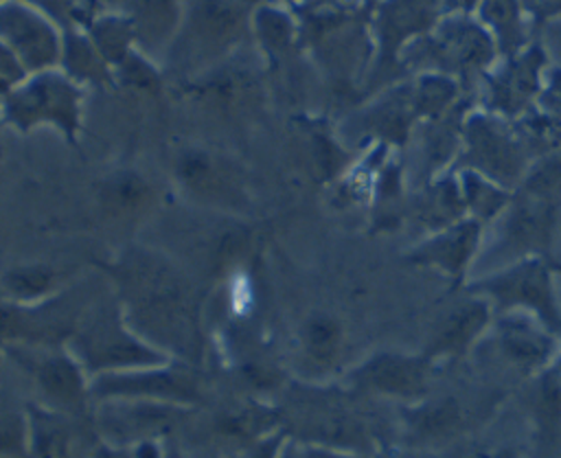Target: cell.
<instances>
[{
  "label": "cell",
  "mask_w": 561,
  "mask_h": 458,
  "mask_svg": "<svg viewBox=\"0 0 561 458\" xmlns=\"http://www.w3.org/2000/svg\"><path fill=\"white\" fill-rule=\"evenodd\" d=\"M118 305L127 324L171 359L202 366L199 298L188 278L164 256L131 250L114 267Z\"/></svg>",
  "instance_id": "obj_1"
},
{
  "label": "cell",
  "mask_w": 561,
  "mask_h": 458,
  "mask_svg": "<svg viewBox=\"0 0 561 458\" xmlns=\"http://www.w3.org/2000/svg\"><path fill=\"white\" fill-rule=\"evenodd\" d=\"M353 392L322 386L289 383L278 392L280 432L285 438L370 458L377 449L375 427Z\"/></svg>",
  "instance_id": "obj_2"
},
{
  "label": "cell",
  "mask_w": 561,
  "mask_h": 458,
  "mask_svg": "<svg viewBox=\"0 0 561 458\" xmlns=\"http://www.w3.org/2000/svg\"><path fill=\"white\" fill-rule=\"evenodd\" d=\"M66 346L79 359L90 379L171 359L127 324L118 300H114V307L105 305L81 313Z\"/></svg>",
  "instance_id": "obj_3"
},
{
  "label": "cell",
  "mask_w": 561,
  "mask_h": 458,
  "mask_svg": "<svg viewBox=\"0 0 561 458\" xmlns=\"http://www.w3.org/2000/svg\"><path fill=\"white\" fill-rule=\"evenodd\" d=\"M7 359L24 375L31 401L79 416H90L94 399L90 375L66 344H20L2 348Z\"/></svg>",
  "instance_id": "obj_4"
},
{
  "label": "cell",
  "mask_w": 561,
  "mask_h": 458,
  "mask_svg": "<svg viewBox=\"0 0 561 458\" xmlns=\"http://www.w3.org/2000/svg\"><path fill=\"white\" fill-rule=\"evenodd\" d=\"M90 390L94 403L103 399H147L186 408L206 403L202 366L180 359L92 377Z\"/></svg>",
  "instance_id": "obj_5"
},
{
  "label": "cell",
  "mask_w": 561,
  "mask_h": 458,
  "mask_svg": "<svg viewBox=\"0 0 561 458\" xmlns=\"http://www.w3.org/2000/svg\"><path fill=\"white\" fill-rule=\"evenodd\" d=\"M193 410L147 399H103L94 403L92 419L103 443L131 445L178 438Z\"/></svg>",
  "instance_id": "obj_6"
},
{
  "label": "cell",
  "mask_w": 561,
  "mask_h": 458,
  "mask_svg": "<svg viewBox=\"0 0 561 458\" xmlns=\"http://www.w3.org/2000/svg\"><path fill=\"white\" fill-rule=\"evenodd\" d=\"M175 180L191 199L204 206L230 213L248 206L241 169L217 151L184 149L175 160Z\"/></svg>",
  "instance_id": "obj_7"
},
{
  "label": "cell",
  "mask_w": 561,
  "mask_h": 458,
  "mask_svg": "<svg viewBox=\"0 0 561 458\" xmlns=\"http://www.w3.org/2000/svg\"><path fill=\"white\" fill-rule=\"evenodd\" d=\"M101 436L94 419L26 399V458H92Z\"/></svg>",
  "instance_id": "obj_8"
},
{
  "label": "cell",
  "mask_w": 561,
  "mask_h": 458,
  "mask_svg": "<svg viewBox=\"0 0 561 458\" xmlns=\"http://www.w3.org/2000/svg\"><path fill=\"white\" fill-rule=\"evenodd\" d=\"M7 116L22 129L46 121L72 136L79 116V92L61 77L39 75L7 96Z\"/></svg>",
  "instance_id": "obj_9"
},
{
  "label": "cell",
  "mask_w": 561,
  "mask_h": 458,
  "mask_svg": "<svg viewBox=\"0 0 561 458\" xmlns=\"http://www.w3.org/2000/svg\"><path fill=\"white\" fill-rule=\"evenodd\" d=\"M425 364L421 359L401 355H375L351 375L353 390L386 394L397 399H412L425 392Z\"/></svg>",
  "instance_id": "obj_10"
},
{
  "label": "cell",
  "mask_w": 561,
  "mask_h": 458,
  "mask_svg": "<svg viewBox=\"0 0 561 458\" xmlns=\"http://www.w3.org/2000/svg\"><path fill=\"white\" fill-rule=\"evenodd\" d=\"M342 351V329L329 316H311L298 335V353L307 375H327Z\"/></svg>",
  "instance_id": "obj_11"
},
{
  "label": "cell",
  "mask_w": 561,
  "mask_h": 458,
  "mask_svg": "<svg viewBox=\"0 0 561 458\" xmlns=\"http://www.w3.org/2000/svg\"><path fill=\"white\" fill-rule=\"evenodd\" d=\"M2 28H7V39L11 37L15 46L13 50L22 57L26 66L42 68L55 59V39L48 33V28L39 24L35 18H28L24 13L18 15V11H11Z\"/></svg>",
  "instance_id": "obj_12"
},
{
  "label": "cell",
  "mask_w": 561,
  "mask_h": 458,
  "mask_svg": "<svg viewBox=\"0 0 561 458\" xmlns=\"http://www.w3.org/2000/svg\"><path fill=\"white\" fill-rule=\"evenodd\" d=\"M153 199V186L134 171H118L101 186V204L114 217H131Z\"/></svg>",
  "instance_id": "obj_13"
},
{
  "label": "cell",
  "mask_w": 561,
  "mask_h": 458,
  "mask_svg": "<svg viewBox=\"0 0 561 458\" xmlns=\"http://www.w3.org/2000/svg\"><path fill=\"white\" fill-rule=\"evenodd\" d=\"M408 425L410 436L416 443H443L462 427V414L454 399H443L421 408V412L414 414Z\"/></svg>",
  "instance_id": "obj_14"
},
{
  "label": "cell",
  "mask_w": 561,
  "mask_h": 458,
  "mask_svg": "<svg viewBox=\"0 0 561 458\" xmlns=\"http://www.w3.org/2000/svg\"><path fill=\"white\" fill-rule=\"evenodd\" d=\"M0 458H26V399L0 390Z\"/></svg>",
  "instance_id": "obj_15"
},
{
  "label": "cell",
  "mask_w": 561,
  "mask_h": 458,
  "mask_svg": "<svg viewBox=\"0 0 561 458\" xmlns=\"http://www.w3.org/2000/svg\"><path fill=\"white\" fill-rule=\"evenodd\" d=\"M55 285V274L48 267H20L4 276L7 294L15 298V302H31Z\"/></svg>",
  "instance_id": "obj_16"
},
{
  "label": "cell",
  "mask_w": 561,
  "mask_h": 458,
  "mask_svg": "<svg viewBox=\"0 0 561 458\" xmlns=\"http://www.w3.org/2000/svg\"><path fill=\"white\" fill-rule=\"evenodd\" d=\"M169 443L171 438L145 440V443H131V445H110L101 440L92 458H164Z\"/></svg>",
  "instance_id": "obj_17"
},
{
  "label": "cell",
  "mask_w": 561,
  "mask_h": 458,
  "mask_svg": "<svg viewBox=\"0 0 561 458\" xmlns=\"http://www.w3.org/2000/svg\"><path fill=\"white\" fill-rule=\"evenodd\" d=\"M276 458H366V456H357V454H348V451H337V449H329V447H320V445H307V443H300V440L285 438Z\"/></svg>",
  "instance_id": "obj_18"
},
{
  "label": "cell",
  "mask_w": 561,
  "mask_h": 458,
  "mask_svg": "<svg viewBox=\"0 0 561 458\" xmlns=\"http://www.w3.org/2000/svg\"><path fill=\"white\" fill-rule=\"evenodd\" d=\"M164 458H184V454H182V449H180V445H178V440L175 438H171V443H169V449H167V456Z\"/></svg>",
  "instance_id": "obj_19"
},
{
  "label": "cell",
  "mask_w": 561,
  "mask_h": 458,
  "mask_svg": "<svg viewBox=\"0 0 561 458\" xmlns=\"http://www.w3.org/2000/svg\"><path fill=\"white\" fill-rule=\"evenodd\" d=\"M397 458H436V456H430L425 451H405V454H401Z\"/></svg>",
  "instance_id": "obj_20"
}]
</instances>
